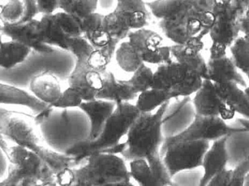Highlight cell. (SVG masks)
Returning a JSON list of instances; mask_svg holds the SVG:
<instances>
[{"label": "cell", "instance_id": "cell-49", "mask_svg": "<svg viewBox=\"0 0 249 186\" xmlns=\"http://www.w3.org/2000/svg\"></svg>", "mask_w": 249, "mask_h": 186}, {"label": "cell", "instance_id": "cell-42", "mask_svg": "<svg viewBox=\"0 0 249 186\" xmlns=\"http://www.w3.org/2000/svg\"><path fill=\"white\" fill-rule=\"evenodd\" d=\"M78 0H58V8L68 14L74 15Z\"/></svg>", "mask_w": 249, "mask_h": 186}, {"label": "cell", "instance_id": "cell-23", "mask_svg": "<svg viewBox=\"0 0 249 186\" xmlns=\"http://www.w3.org/2000/svg\"><path fill=\"white\" fill-rule=\"evenodd\" d=\"M104 84L96 99H104L115 102L117 105L137 98L127 80H118L112 72L107 71L102 74Z\"/></svg>", "mask_w": 249, "mask_h": 186}, {"label": "cell", "instance_id": "cell-11", "mask_svg": "<svg viewBox=\"0 0 249 186\" xmlns=\"http://www.w3.org/2000/svg\"><path fill=\"white\" fill-rule=\"evenodd\" d=\"M112 13L105 16V23L111 32L120 36L131 31L145 28L149 21V13L143 0H116Z\"/></svg>", "mask_w": 249, "mask_h": 186}, {"label": "cell", "instance_id": "cell-5", "mask_svg": "<svg viewBox=\"0 0 249 186\" xmlns=\"http://www.w3.org/2000/svg\"><path fill=\"white\" fill-rule=\"evenodd\" d=\"M139 114L136 105L130 102L117 105L99 137L80 143L68 153L69 156L75 158L77 165H81L93 153L121 154L125 149V141L123 140Z\"/></svg>", "mask_w": 249, "mask_h": 186}, {"label": "cell", "instance_id": "cell-32", "mask_svg": "<svg viewBox=\"0 0 249 186\" xmlns=\"http://www.w3.org/2000/svg\"><path fill=\"white\" fill-rule=\"evenodd\" d=\"M154 72L146 64L137 69L129 80L130 87L136 94L152 89L153 86Z\"/></svg>", "mask_w": 249, "mask_h": 186}, {"label": "cell", "instance_id": "cell-29", "mask_svg": "<svg viewBox=\"0 0 249 186\" xmlns=\"http://www.w3.org/2000/svg\"><path fill=\"white\" fill-rule=\"evenodd\" d=\"M170 92L152 89L138 94L136 107L140 113H149L171 100Z\"/></svg>", "mask_w": 249, "mask_h": 186}, {"label": "cell", "instance_id": "cell-9", "mask_svg": "<svg viewBox=\"0 0 249 186\" xmlns=\"http://www.w3.org/2000/svg\"><path fill=\"white\" fill-rule=\"evenodd\" d=\"M69 51L75 57V64L67 79L69 87L74 89L84 101L96 99L103 88V76L86 64L94 47L84 37L70 38Z\"/></svg>", "mask_w": 249, "mask_h": 186}, {"label": "cell", "instance_id": "cell-30", "mask_svg": "<svg viewBox=\"0 0 249 186\" xmlns=\"http://www.w3.org/2000/svg\"><path fill=\"white\" fill-rule=\"evenodd\" d=\"M131 178L140 186H161L159 180L144 159H137L130 162Z\"/></svg>", "mask_w": 249, "mask_h": 186}, {"label": "cell", "instance_id": "cell-45", "mask_svg": "<svg viewBox=\"0 0 249 186\" xmlns=\"http://www.w3.org/2000/svg\"><path fill=\"white\" fill-rule=\"evenodd\" d=\"M245 91L249 97V86H247V87L245 88ZM238 114H240V115H243V116L245 117V118H249V103L248 106H247L245 109L241 111Z\"/></svg>", "mask_w": 249, "mask_h": 186}, {"label": "cell", "instance_id": "cell-17", "mask_svg": "<svg viewBox=\"0 0 249 186\" xmlns=\"http://www.w3.org/2000/svg\"><path fill=\"white\" fill-rule=\"evenodd\" d=\"M0 32L1 35L26 45L38 54H51L55 51L54 48L42 42L39 20L36 19L20 24H1Z\"/></svg>", "mask_w": 249, "mask_h": 186}, {"label": "cell", "instance_id": "cell-19", "mask_svg": "<svg viewBox=\"0 0 249 186\" xmlns=\"http://www.w3.org/2000/svg\"><path fill=\"white\" fill-rule=\"evenodd\" d=\"M228 137H224L213 142L203 156L201 167L203 175L199 186H208L211 180L221 171L226 168L228 162L227 148Z\"/></svg>", "mask_w": 249, "mask_h": 186}, {"label": "cell", "instance_id": "cell-36", "mask_svg": "<svg viewBox=\"0 0 249 186\" xmlns=\"http://www.w3.org/2000/svg\"><path fill=\"white\" fill-rule=\"evenodd\" d=\"M84 102L83 98L74 89L68 87L63 91L61 98L51 107L57 108H80Z\"/></svg>", "mask_w": 249, "mask_h": 186}, {"label": "cell", "instance_id": "cell-15", "mask_svg": "<svg viewBox=\"0 0 249 186\" xmlns=\"http://www.w3.org/2000/svg\"><path fill=\"white\" fill-rule=\"evenodd\" d=\"M194 95L192 102L197 115L220 117L227 121L232 120L236 114L221 100L215 90L214 83L209 79L203 80L201 87Z\"/></svg>", "mask_w": 249, "mask_h": 186}, {"label": "cell", "instance_id": "cell-25", "mask_svg": "<svg viewBox=\"0 0 249 186\" xmlns=\"http://www.w3.org/2000/svg\"><path fill=\"white\" fill-rule=\"evenodd\" d=\"M104 15L94 13L83 19V37L96 49H102L112 40L103 24Z\"/></svg>", "mask_w": 249, "mask_h": 186}, {"label": "cell", "instance_id": "cell-39", "mask_svg": "<svg viewBox=\"0 0 249 186\" xmlns=\"http://www.w3.org/2000/svg\"><path fill=\"white\" fill-rule=\"evenodd\" d=\"M57 186H74L75 182L74 168L69 167L55 175Z\"/></svg>", "mask_w": 249, "mask_h": 186}, {"label": "cell", "instance_id": "cell-14", "mask_svg": "<svg viewBox=\"0 0 249 186\" xmlns=\"http://www.w3.org/2000/svg\"><path fill=\"white\" fill-rule=\"evenodd\" d=\"M228 47L217 42H212L207 61L208 78L214 83L235 82L239 86L247 87V82L240 74L232 58L227 54Z\"/></svg>", "mask_w": 249, "mask_h": 186}, {"label": "cell", "instance_id": "cell-10", "mask_svg": "<svg viewBox=\"0 0 249 186\" xmlns=\"http://www.w3.org/2000/svg\"><path fill=\"white\" fill-rule=\"evenodd\" d=\"M247 133L243 127L228 125L220 117H208L196 114L190 125L178 135L165 138L160 150L169 145L179 142L215 141L234 134Z\"/></svg>", "mask_w": 249, "mask_h": 186}, {"label": "cell", "instance_id": "cell-41", "mask_svg": "<svg viewBox=\"0 0 249 186\" xmlns=\"http://www.w3.org/2000/svg\"><path fill=\"white\" fill-rule=\"evenodd\" d=\"M39 13L42 15L54 14L58 9V0H35Z\"/></svg>", "mask_w": 249, "mask_h": 186}, {"label": "cell", "instance_id": "cell-16", "mask_svg": "<svg viewBox=\"0 0 249 186\" xmlns=\"http://www.w3.org/2000/svg\"><path fill=\"white\" fill-rule=\"evenodd\" d=\"M202 34L196 35L181 45L174 44L171 46L172 58L189 71L197 73L203 79L208 78L207 62L202 55L204 48Z\"/></svg>", "mask_w": 249, "mask_h": 186}, {"label": "cell", "instance_id": "cell-33", "mask_svg": "<svg viewBox=\"0 0 249 186\" xmlns=\"http://www.w3.org/2000/svg\"><path fill=\"white\" fill-rule=\"evenodd\" d=\"M55 16L61 30L69 38L83 37V19L64 12L55 13Z\"/></svg>", "mask_w": 249, "mask_h": 186}, {"label": "cell", "instance_id": "cell-12", "mask_svg": "<svg viewBox=\"0 0 249 186\" xmlns=\"http://www.w3.org/2000/svg\"><path fill=\"white\" fill-rule=\"evenodd\" d=\"M209 141L179 142L160 150L161 157L171 178L177 172L201 167Z\"/></svg>", "mask_w": 249, "mask_h": 186}, {"label": "cell", "instance_id": "cell-37", "mask_svg": "<svg viewBox=\"0 0 249 186\" xmlns=\"http://www.w3.org/2000/svg\"><path fill=\"white\" fill-rule=\"evenodd\" d=\"M249 174V155L232 169V179L230 186H244L246 178Z\"/></svg>", "mask_w": 249, "mask_h": 186}, {"label": "cell", "instance_id": "cell-27", "mask_svg": "<svg viewBox=\"0 0 249 186\" xmlns=\"http://www.w3.org/2000/svg\"><path fill=\"white\" fill-rule=\"evenodd\" d=\"M42 42L49 46L56 47L61 50L69 51L70 38L64 33L55 19V13L42 15L39 20Z\"/></svg>", "mask_w": 249, "mask_h": 186}, {"label": "cell", "instance_id": "cell-26", "mask_svg": "<svg viewBox=\"0 0 249 186\" xmlns=\"http://www.w3.org/2000/svg\"><path fill=\"white\" fill-rule=\"evenodd\" d=\"M215 90L221 100L235 113L245 109L249 103V97L245 89L240 88L235 82L214 83Z\"/></svg>", "mask_w": 249, "mask_h": 186}, {"label": "cell", "instance_id": "cell-46", "mask_svg": "<svg viewBox=\"0 0 249 186\" xmlns=\"http://www.w3.org/2000/svg\"><path fill=\"white\" fill-rule=\"evenodd\" d=\"M1 32H0V44L1 43V42H2V39H1Z\"/></svg>", "mask_w": 249, "mask_h": 186}, {"label": "cell", "instance_id": "cell-4", "mask_svg": "<svg viewBox=\"0 0 249 186\" xmlns=\"http://www.w3.org/2000/svg\"><path fill=\"white\" fill-rule=\"evenodd\" d=\"M35 120L46 144L58 153L68 155L76 146L90 139V120L80 108L48 106L35 115Z\"/></svg>", "mask_w": 249, "mask_h": 186}, {"label": "cell", "instance_id": "cell-20", "mask_svg": "<svg viewBox=\"0 0 249 186\" xmlns=\"http://www.w3.org/2000/svg\"><path fill=\"white\" fill-rule=\"evenodd\" d=\"M0 105L24 107L35 115L50 106L36 99L30 92L2 82H0Z\"/></svg>", "mask_w": 249, "mask_h": 186}, {"label": "cell", "instance_id": "cell-48", "mask_svg": "<svg viewBox=\"0 0 249 186\" xmlns=\"http://www.w3.org/2000/svg\"><path fill=\"white\" fill-rule=\"evenodd\" d=\"M7 1H8V0H7Z\"/></svg>", "mask_w": 249, "mask_h": 186}, {"label": "cell", "instance_id": "cell-1", "mask_svg": "<svg viewBox=\"0 0 249 186\" xmlns=\"http://www.w3.org/2000/svg\"><path fill=\"white\" fill-rule=\"evenodd\" d=\"M214 0H155L146 3L167 38L180 45L201 32L209 35Z\"/></svg>", "mask_w": 249, "mask_h": 186}, {"label": "cell", "instance_id": "cell-7", "mask_svg": "<svg viewBox=\"0 0 249 186\" xmlns=\"http://www.w3.org/2000/svg\"><path fill=\"white\" fill-rule=\"evenodd\" d=\"M127 38L115 52L118 66L126 73H134L143 64L160 65L172 60L171 47L164 45L162 37L154 31H131Z\"/></svg>", "mask_w": 249, "mask_h": 186}, {"label": "cell", "instance_id": "cell-3", "mask_svg": "<svg viewBox=\"0 0 249 186\" xmlns=\"http://www.w3.org/2000/svg\"><path fill=\"white\" fill-rule=\"evenodd\" d=\"M0 135L39 155L55 175L78 166L75 158L55 151L46 144L32 114L0 108Z\"/></svg>", "mask_w": 249, "mask_h": 186}, {"label": "cell", "instance_id": "cell-6", "mask_svg": "<svg viewBox=\"0 0 249 186\" xmlns=\"http://www.w3.org/2000/svg\"><path fill=\"white\" fill-rule=\"evenodd\" d=\"M0 149L10 163L7 178L0 186H57L55 172L39 155L18 145L9 146L1 135Z\"/></svg>", "mask_w": 249, "mask_h": 186}, {"label": "cell", "instance_id": "cell-47", "mask_svg": "<svg viewBox=\"0 0 249 186\" xmlns=\"http://www.w3.org/2000/svg\"><path fill=\"white\" fill-rule=\"evenodd\" d=\"M0 23H1V20H0ZM1 24L0 23V29H1Z\"/></svg>", "mask_w": 249, "mask_h": 186}, {"label": "cell", "instance_id": "cell-38", "mask_svg": "<svg viewBox=\"0 0 249 186\" xmlns=\"http://www.w3.org/2000/svg\"><path fill=\"white\" fill-rule=\"evenodd\" d=\"M99 0H78L73 16L83 19L96 13Z\"/></svg>", "mask_w": 249, "mask_h": 186}, {"label": "cell", "instance_id": "cell-22", "mask_svg": "<svg viewBox=\"0 0 249 186\" xmlns=\"http://www.w3.org/2000/svg\"><path fill=\"white\" fill-rule=\"evenodd\" d=\"M39 13L35 0H8L0 9V20L4 25H17L35 19Z\"/></svg>", "mask_w": 249, "mask_h": 186}, {"label": "cell", "instance_id": "cell-28", "mask_svg": "<svg viewBox=\"0 0 249 186\" xmlns=\"http://www.w3.org/2000/svg\"><path fill=\"white\" fill-rule=\"evenodd\" d=\"M32 50L26 45L10 39L0 44V68L10 70L23 64Z\"/></svg>", "mask_w": 249, "mask_h": 186}, {"label": "cell", "instance_id": "cell-24", "mask_svg": "<svg viewBox=\"0 0 249 186\" xmlns=\"http://www.w3.org/2000/svg\"><path fill=\"white\" fill-rule=\"evenodd\" d=\"M188 73L189 70L173 60L160 64L154 72L152 88L170 92L184 81Z\"/></svg>", "mask_w": 249, "mask_h": 186}, {"label": "cell", "instance_id": "cell-44", "mask_svg": "<svg viewBox=\"0 0 249 186\" xmlns=\"http://www.w3.org/2000/svg\"><path fill=\"white\" fill-rule=\"evenodd\" d=\"M240 127H243L246 130V132H249V118H239L238 119Z\"/></svg>", "mask_w": 249, "mask_h": 186}, {"label": "cell", "instance_id": "cell-35", "mask_svg": "<svg viewBox=\"0 0 249 186\" xmlns=\"http://www.w3.org/2000/svg\"><path fill=\"white\" fill-rule=\"evenodd\" d=\"M110 61L103 50L94 48L86 59V64L90 68L103 74L107 71V67Z\"/></svg>", "mask_w": 249, "mask_h": 186}, {"label": "cell", "instance_id": "cell-34", "mask_svg": "<svg viewBox=\"0 0 249 186\" xmlns=\"http://www.w3.org/2000/svg\"><path fill=\"white\" fill-rule=\"evenodd\" d=\"M204 79L197 73L189 71L184 81L170 92L171 99L189 97L195 94L203 84Z\"/></svg>", "mask_w": 249, "mask_h": 186}, {"label": "cell", "instance_id": "cell-31", "mask_svg": "<svg viewBox=\"0 0 249 186\" xmlns=\"http://www.w3.org/2000/svg\"><path fill=\"white\" fill-rule=\"evenodd\" d=\"M230 48L234 64L249 80V37H238Z\"/></svg>", "mask_w": 249, "mask_h": 186}, {"label": "cell", "instance_id": "cell-8", "mask_svg": "<svg viewBox=\"0 0 249 186\" xmlns=\"http://www.w3.org/2000/svg\"><path fill=\"white\" fill-rule=\"evenodd\" d=\"M83 165L75 169L76 186H132L130 170L125 160L118 154L93 153Z\"/></svg>", "mask_w": 249, "mask_h": 186}, {"label": "cell", "instance_id": "cell-13", "mask_svg": "<svg viewBox=\"0 0 249 186\" xmlns=\"http://www.w3.org/2000/svg\"><path fill=\"white\" fill-rule=\"evenodd\" d=\"M242 16L232 6V0H214L213 21L209 35L212 42L230 48L241 32Z\"/></svg>", "mask_w": 249, "mask_h": 186}, {"label": "cell", "instance_id": "cell-21", "mask_svg": "<svg viewBox=\"0 0 249 186\" xmlns=\"http://www.w3.org/2000/svg\"><path fill=\"white\" fill-rule=\"evenodd\" d=\"M116 107L115 102L100 99L84 101L81 104L80 108L89 117L91 127V134L89 140H94L99 137L107 121L113 113Z\"/></svg>", "mask_w": 249, "mask_h": 186}, {"label": "cell", "instance_id": "cell-18", "mask_svg": "<svg viewBox=\"0 0 249 186\" xmlns=\"http://www.w3.org/2000/svg\"><path fill=\"white\" fill-rule=\"evenodd\" d=\"M29 92L41 102L52 106L61 98V79L50 70H43L31 79Z\"/></svg>", "mask_w": 249, "mask_h": 186}, {"label": "cell", "instance_id": "cell-43", "mask_svg": "<svg viewBox=\"0 0 249 186\" xmlns=\"http://www.w3.org/2000/svg\"><path fill=\"white\" fill-rule=\"evenodd\" d=\"M232 6L240 16H244L249 8V0H232Z\"/></svg>", "mask_w": 249, "mask_h": 186}, {"label": "cell", "instance_id": "cell-40", "mask_svg": "<svg viewBox=\"0 0 249 186\" xmlns=\"http://www.w3.org/2000/svg\"><path fill=\"white\" fill-rule=\"evenodd\" d=\"M232 169H227L216 174L208 184V186H230L232 179Z\"/></svg>", "mask_w": 249, "mask_h": 186}, {"label": "cell", "instance_id": "cell-2", "mask_svg": "<svg viewBox=\"0 0 249 186\" xmlns=\"http://www.w3.org/2000/svg\"><path fill=\"white\" fill-rule=\"evenodd\" d=\"M169 102L160 107L155 112L139 114L127 132L125 149L121 153L124 160L129 162L137 159L146 160L161 186H171V176L160 155L165 140L162 116Z\"/></svg>", "mask_w": 249, "mask_h": 186}]
</instances>
